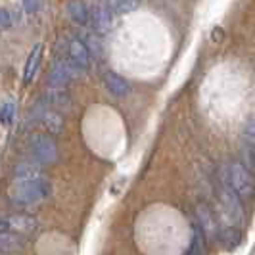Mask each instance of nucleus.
I'll return each mask as SVG.
<instances>
[{"instance_id": "obj_1", "label": "nucleus", "mask_w": 255, "mask_h": 255, "mask_svg": "<svg viewBox=\"0 0 255 255\" xmlns=\"http://www.w3.org/2000/svg\"><path fill=\"white\" fill-rule=\"evenodd\" d=\"M8 196H10L12 204L19 205L23 209H31V207H37L40 202H44L50 196V182L46 177L35 180L13 179V182L8 188Z\"/></svg>"}, {"instance_id": "obj_2", "label": "nucleus", "mask_w": 255, "mask_h": 255, "mask_svg": "<svg viewBox=\"0 0 255 255\" xmlns=\"http://www.w3.org/2000/svg\"><path fill=\"white\" fill-rule=\"evenodd\" d=\"M219 180L229 184L240 196V200H252L255 196V182L242 163H227L219 169Z\"/></svg>"}, {"instance_id": "obj_3", "label": "nucleus", "mask_w": 255, "mask_h": 255, "mask_svg": "<svg viewBox=\"0 0 255 255\" xmlns=\"http://www.w3.org/2000/svg\"><path fill=\"white\" fill-rule=\"evenodd\" d=\"M219 202H221V211L223 217L227 219V225L238 227L244 219V209L240 196L230 188L229 184H219Z\"/></svg>"}, {"instance_id": "obj_4", "label": "nucleus", "mask_w": 255, "mask_h": 255, "mask_svg": "<svg viewBox=\"0 0 255 255\" xmlns=\"http://www.w3.org/2000/svg\"><path fill=\"white\" fill-rule=\"evenodd\" d=\"M29 148L33 152V157L37 159L40 165H52L58 159V146L54 138L46 134H33L29 140Z\"/></svg>"}, {"instance_id": "obj_5", "label": "nucleus", "mask_w": 255, "mask_h": 255, "mask_svg": "<svg viewBox=\"0 0 255 255\" xmlns=\"http://www.w3.org/2000/svg\"><path fill=\"white\" fill-rule=\"evenodd\" d=\"M2 230H10L15 232L19 236H33L38 230V223L33 215H25V213H12V215H6L0 223Z\"/></svg>"}, {"instance_id": "obj_6", "label": "nucleus", "mask_w": 255, "mask_h": 255, "mask_svg": "<svg viewBox=\"0 0 255 255\" xmlns=\"http://www.w3.org/2000/svg\"><path fill=\"white\" fill-rule=\"evenodd\" d=\"M77 71L79 69L71 62H62L60 60V62L52 65L50 73H48V83L54 89H64L77 77Z\"/></svg>"}, {"instance_id": "obj_7", "label": "nucleus", "mask_w": 255, "mask_h": 255, "mask_svg": "<svg viewBox=\"0 0 255 255\" xmlns=\"http://www.w3.org/2000/svg\"><path fill=\"white\" fill-rule=\"evenodd\" d=\"M67 60L71 62V64L75 65L77 69H81V71H85V69H89L90 65V50L89 46L81 40V38H71L69 42H67Z\"/></svg>"}, {"instance_id": "obj_8", "label": "nucleus", "mask_w": 255, "mask_h": 255, "mask_svg": "<svg viewBox=\"0 0 255 255\" xmlns=\"http://www.w3.org/2000/svg\"><path fill=\"white\" fill-rule=\"evenodd\" d=\"M196 221H198V229L202 230L205 238L213 240L215 236H219V227H217V219L213 215V211L207 207L205 204L196 205Z\"/></svg>"}, {"instance_id": "obj_9", "label": "nucleus", "mask_w": 255, "mask_h": 255, "mask_svg": "<svg viewBox=\"0 0 255 255\" xmlns=\"http://www.w3.org/2000/svg\"><path fill=\"white\" fill-rule=\"evenodd\" d=\"M90 17H92V27L98 35H104L110 31L112 27V8L106 2H96L90 10Z\"/></svg>"}, {"instance_id": "obj_10", "label": "nucleus", "mask_w": 255, "mask_h": 255, "mask_svg": "<svg viewBox=\"0 0 255 255\" xmlns=\"http://www.w3.org/2000/svg\"><path fill=\"white\" fill-rule=\"evenodd\" d=\"M25 248V240L23 236L15 234V232H10V230H2L0 232V252L4 255L10 254H17Z\"/></svg>"}, {"instance_id": "obj_11", "label": "nucleus", "mask_w": 255, "mask_h": 255, "mask_svg": "<svg viewBox=\"0 0 255 255\" xmlns=\"http://www.w3.org/2000/svg\"><path fill=\"white\" fill-rule=\"evenodd\" d=\"M104 85H106L108 92L114 94V96H117V98L127 96L128 90H130L127 81H125L121 75H117L115 71H106V73H104Z\"/></svg>"}, {"instance_id": "obj_12", "label": "nucleus", "mask_w": 255, "mask_h": 255, "mask_svg": "<svg viewBox=\"0 0 255 255\" xmlns=\"http://www.w3.org/2000/svg\"><path fill=\"white\" fill-rule=\"evenodd\" d=\"M40 60H42V44H35L33 50L29 52V56H27L25 65H23V85H29L35 79Z\"/></svg>"}, {"instance_id": "obj_13", "label": "nucleus", "mask_w": 255, "mask_h": 255, "mask_svg": "<svg viewBox=\"0 0 255 255\" xmlns=\"http://www.w3.org/2000/svg\"><path fill=\"white\" fill-rule=\"evenodd\" d=\"M42 169H40V163H35V161H21L13 167V179L17 180H35V179H42Z\"/></svg>"}, {"instance_id": "obj_14", "label": "nucleus", "mask_w": 255, "mask_h": 255, "mask_svg": "<svg viewBox=\"0 0 255 255\" xmlns=\"http://www.w3.org/2000/svg\"><path fill=\"white\" fill-rule=\"evenodd\" d=\"M219 244L225 248V250H236L240 242H242V234H240V230L238 227H232V225H225L223 229L219 230V236H217Z\"/></svg>"}, {"instance_id": "obj_15", "label": "nucleus", "mask_w": 255, "mask_h": 255, "mask_svg": "<svg viewBox=\"0 0 255 255\" xmlns=\"http://www.w3.org/2000/svg\"><path fill=\"white\" fill-rule=\"evenodd\" d=\"M65 12L69 15V19L77 25H87L89 23L90 12L83 0H69L67 6H65Z\"/></svg>"}, {"instance_id": "obj_16", "label": "nucleus", "mask_w": 255, "mask_h": 255, "mask_svg": "<svg viewBox=\"0 0 255 255\" xmlns=\"http://www.w3.org/2000/svg\"><path fill=\"white\" fill-rule=\"evenodd\" d=\"M40 121L46 127V130L52 132V134H60L64 130V119H62V115L58 114V112H54V110H44L42 115H40Z\"/></svg>"}, {"instance_id": "obj_17", "label": "nucleus", "mask_w": 255, "mask_h": 255, "mask_svg": "<svg viewBox=\"0 0 255 255\" xmlns=\"http://www.w3.org/2000/svg\"><path fill=\"white\" fill-rule=\"evenodd\" d=\"M114 13H130L140 6V0H108Z\"/></svg>"}, {"instance_id": "obj_18", "label": "nucleus", "mask_w": 255, "mask_h": 255, "mask_svg": "<svg viewBox=\"0 0 255 255\" xmlns=\"http://www.w3.org/2000/svg\"><path fill=\"white\" fill-rule=\"evenodd\" d=\"M46 102L52 106H65L69 108L71 106V98L67 96V92L62 89H50V92L46 94Z\"/></svg>"}, {"instance_id": "obj_19", "label": "nucleus", "mask_w": 255, "mask_h": 255, "mask_svg": "<svg viewBox=\"0 0 255 255\" xmlns=\"http://www.w3.org/2000/svg\"><path fill=\"white\" fill-rule=\"evenodd\" d=\"M17 19H19L17 12H12V10H8V8H2V10H0V27H2L4 31H10V29L17 23Z\"/></svg>"}, {"instance_id": "obj_20", "label": "nucleus", "mask_w": 255, "mask_h": 255, "mask_svg": "<svg viewBox=\"0 0 255 255\" xmlns=\"http://www.w3.org/2000/svg\"><path fill=\"white\" fill-rule=\"evenodd\" d=\"M0 117H2V123L4 125H10L15 117V104L12 100H4L2 108H0Z\"/></svg>"}, {"instance_id": "obj_21", "label": "nucleus", "mask_w": 255, "mask_h": 255, "mask_svg": "<svg viewBox=\"0 0 255 255\" xmlns=\"http://www.w3.org/2000/svg\"><path fill=\"white\" fill-rule=\"evenodd\" d=\"M244 138L250 144V148H254L255 146V117H252V119L248 121V125L244 128Z\"/></svg>"}, {"instance_id": "obj_22", "label": "nucleus", "mask_w": 255, "mask_h": 255, "mask_svg": "<svg viewBox=\"0 0 255 255\" xmlns=\"http://www.w3.org/2000/svg\"><path fill=\"white\" fill-rule=\"evenodd\" d=\"M42 6V0H23V8L27 13H37Z\"/></svg>"}, {"instance_id": "obj_23", "label": "nucleus", "mask_w": 255, "mask_h": 255, "mask_svg": "<svg viewBox=\"0 0 255 255\" xmlns=\"http://www.w3.org/2000/svg\"><path fill=\"white\" fill-rule=\"evenodd\" d=\"M223 38V29L221 27H215L213 31H211V40H215V42H219Z\"/></svg>"}, {"instance_id": "obj_24", "label": "nucleus", "mask_w": 255, "mask_h": 255, "mask_svg": "<svg viewBox=\"0 0 255 255\" xmlns=\"http://www.w3.org/2000/svg\"><path fill=\"white\" fill-rule=\"evenodd\" d=\"M250 155H252V161H254V165H255V146L252 148V152H250Z\"/></svg>"}]
</instances>
